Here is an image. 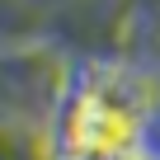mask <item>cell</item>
<instances>
[{
	"mask_svg": "<svg viewBox=\"0 0 160 160\" xmlns=\"http://www.w3.org/2000/svg\"><path fill=\"white\" fill-rule=\"evenodd\" d=\"M132 151H137V118L127 113L122 85L99 80L71 108L66 155H75V160H127Z\"/></svg>",
	"mask_w": 160,
	"mask_h": 160,
	"instance_id": "6da1fadb",
	"label": "cell"
}]
</instances>
